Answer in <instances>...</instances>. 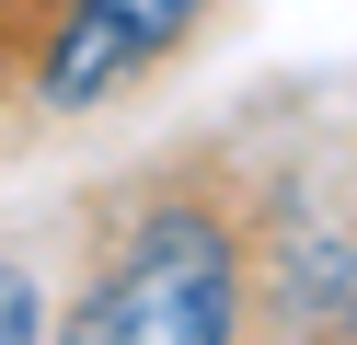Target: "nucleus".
Instances as JSON below:
<instances>
[{
    "mask_svg": "<svg viewBox=\"0 0 357 345\" xmlns=\"http://www.w3.org/2000/svg\"><path fill=\"white\" fill-rule=\"evenodd\" d=\"M242 322V253L208 207H150L139 242L116 253L93 299L70 311V334L93 345H219Z\"/></svg>",
    "mask_w": 357,
    "mask_h": 345,
    "instance_id": "1",
    "label": "nucleus"
},
{
    "mask_svg": "<svg viewBox=\"0 0 357 345\" xmlns=\"http://www.w3.org/2000/svg\"><path fill=\"white\" fill-rule=\"evenodd\" d=\"M24 334H47V299H35L24 265H0V345H24Z\"/></svg>",
    "mask_w": 357,
    "mask_h": 345,
    "instance_id": "4",
    "label": "nucleus"
},
{
    "mask_svg": "<svg viewBox=\"0 0 357 345\" xmlns=\"http://www.w3.org/2000/svg\"><path fill=\"white\" fill-rule=\"evenodd\" d=\"M208 12V0H70V23L47 35V69H35V92H47L58 115L104 104L116 81H139L150 58H162L185 23Z\"/></svg>",
    "mask_w": 357,
    "mask_h": 345,
    "instance_id": "2",
    "label": "nucleus"
},
{
    "mask_svg": "<svg viewBox=\"0 0 357 345\" xmlns=\"http://www.w3.org/2000/svg\"><path fill=\"white\" fill-rule=\"evenodd\" d=\"M288 311H334L346 322L357 311V242H334V230L323 242H288Z\"/></svg>",
    "mask_w": 357,
    "mask_h": 345,
    "instance_id": "3",
    "label": "nucleus"
}]
</instances>
